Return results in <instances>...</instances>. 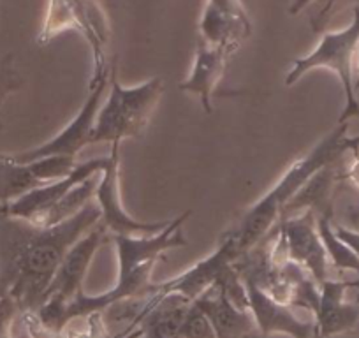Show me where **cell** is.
<instances>
[{"mask_svg": "<svg viewBox=\"0 0 359 338\" xmlns=\"http://www.w3.org/2000/svg\"><path fill=\"white\" fill-rule=\"evenodd\" d=\"M99 222L95 199L50 227L0 213V295L9 296L20 312H36L69 248Z\"/></svg>", "mask_w": 359, "mask_h": 338, "instance_id": "cell-1", "label": "cell"}, {"mask_svg": "<svg viewBox=\"0 0 359 338\" xmlns=\"http://www.w3.org/2000/svg\"><path fill=\"white\" fill-rule=\"evenodd\" d=\"M333 227H334V233H337V236L340 238L341 241H345V243H347L348 247H351L352 250H354L355 254L359 256V231L348 229V227L340 226V224H333Z\"/></svg>", "mask_w": 359, "mask_h": 338, "instance_id": "cell-24", "label": "cell"}, {"mask_svg": "<svg viewBox=\"0 0 359 338\" xmlns=\"http://www.w3.org/2000/svg\"><path fill=\"white\" fill-rule=\"evenodd\" d=\"M317 229L331 266L338 271H354L359 275V256L337 236L331 215H317Z\"/></svg>", "mask_w": 359, "mask_h": 338, "instance_id": "cell-18", "label": "cell"}, {"mask_svg": "<svg viewBox=\"0 0 359 338\" xmlns=\"http://www.w3.org/2000/svg\"><path fill=\"white\" fill-rule=\"evenodd\" d=\"M182 338H217L212 320L196 303H192L182 324Z\"/></svg>", "mask_w": 359, "mask_h": 338, "instance_id": "cell-19", "label": "cell"}, {"mask_svg": "<svg viewBox=\"0 0 359 338\" xmlns=\"http://www.w3.org/2000/svg\"><path fill=\"white\" fill-rule=\"evenodd\" d=\"M108 161L109 155H106V157L90 158V161L81 162V164H76L74 169H72L67 177L55 182H48V184L32 189V191H29L27 194L15 199V201L2 206V208H0V213L34 224L43 213H46L51 206L57 205L71 189H74L76 185L85 182L86 178L101 175L102 171H104Z\"/></svg>", "mask_w": 359, "mask_h": 338, "instance_id": "cell-12", "label": "cell"}, {"mask_svg": "<svg viewBox=\"0 0 359 338\" xmlns=\"http://www.w3.org/2000/svg\"><path fill=\"white\" fill-rule=\"evenodd\" d=\"M108 238H111V233L104 224L99 222L88 233L83 234L62 259L60 266L44 295L43 303L36 310V316L51 333L58 334L60 331L62 313H64L65 306L83 291L81 284L85 280L86 270Z\"/></svg>", "mask_w": 359, "mask_h": 338, "instance_id": "cell-6", "label": "cell"}, {"mask_svg": "<svg viewBox=\"0 0 359 338\" xmlns=\"http://www.w3.org/2000/svg\"><path fill=\"white\" fill-rule=\"evenodd\" d=\"M238 259H240V254L234 250L233 243L220 238L217 248L208 257L169 280L161 282V284H150L143 296L161 298L165 295H180L191 302H196L199 296L212 289L234 266Z\"/></svg>", "mask_w": 359, "mask_h": 338, "instance_id": "cell-9", "label": "cell"}, {"mask_svg": "<svg viewBox=\"0 0 359 338\" xmlns=\"http://www.w3.org/2000/svg\"><path fill=\"white\" fill-rule=\"evenodd\" d=\"M74 165L76 158L71 157L16 162L8 154H0V208L39 185L67 177Z\"/></svg>", "mask_w": 359, "mask_h": 338, "instance_id": "cell-11", "label": "cell"}, {"mask_svg": "<svg viewBox=\"0 0 359 338\" xmlns=\"http://www.w3.org/2000/svg\"><path fill=\"white\" fill-rule=\"evenodd\" d=\"M20 87H22V78L13 65V57L2 58L0 60V109H2V104L8 99V95L18 90ZM0 127H2V123H0Z\"/></svg>", "mask_w": 359, "mask_h": 338, "instance_id": "cell-20", "label": "cell"}, {"mask_svg": "<svg viewBox=\"0 0 359 338\" xmlns=\"http://www.w3.org/2000/svg\"><path fill=\"white\" fill-rule=\"evenodd\" d=\"M120 144L113 143L109 151V161L99 178L95 189V203L101 210V222L113 234H127V236H147L157 234L164 229L168 222H140L126 212L120 198Z\"/></svg>", "mask_w": 359, "mask_h": 338, "instance_id": "cell-10", "label": "cell"}, {"mask_svg": "<svg viewBox=\"0 0 359 338\" xmlns=\"http://www.w3.org/2000/svg\"><path fill=\"white\" fill-rule=\"evenodd\" d=\"M354 285H359V280L348 282L327 278L323 284H319V305L313 313L317 324V337L330 338L333 334L358 330L359 305L348 303L345 299V292Z\"/></svg>", "mask_w": 359, "mask_h": 338, "instance_id": "cell-14", "label": "cell"}, {"mask_svg": "<svg viewBox=\"0 0 359 338\" xmlns=\"http://www.w3.org/2000/svg\"><path fill=\"white\" fill-rule=\"evenodd\" d=\"M316 2L317 0H292L291 6H289V15H292V16L299 15L303 9H306L309 6L316 4Z\"/></svg>", "mask_w": 359, "mask_h": 338, "instance_id": "cell-25", "label": "cell"}, {"mask_svg": "<svg viewBox=\"0 0 359 338\" xmlns=\"http://www.w3.org/2000/svg\"><path fill=\"white\" fill-rule=\"evenodd\" d=\"M164 94V81L158 76L123 87L116 65H109V95L102 101L90 144L122 143L127 137H140L147 129L155 108Z\"/></svg>", "mask_w": 359, "mask_h": 338, "instance_id": "cell-3", "label": "cell"}, {"mask_svg": "<svg viewBox=\"0 0 359 338\" xmlns=\"http://www.w3.org/2000/svg\"><path fill=\"white\" fill-rule=\"evenodd\" d=\"M273 229L284 238L289 261L302 266L317 284L330 278V261L312 210L284 217Z\"/></svg>", "mask_w": 359, "mask_h": 338, "instance_id": "cell-8", "label": "cell"}, {"mask_svg": "<svg viewBox=\"0 0 359 338\" xmlns=\"http://www.w3.org/2000/svg\"><path fill=\"white\" fill-rule=\"evenodd\" d=\"M65 30H76L85 37L92 51L94 76L90 87L109 74L106 48L111 39V25L99 0H50L37 44L46 46Z\"/></svg>", "mask_w": 359, "mask_h": 338, "instance_id": "cell-5", "label": "cell"}, {"mask_svg": "<svg viewBox=\"0 0 359 338\" xmlns=\"http://www.w3.org/2000/svg\"><path fill=\"white\" fill-rule=\"evenodd\" d=\"M206 4L212 6V8H215L217 11L224 13V15L233 16V18L247 23V25H252L250 16H248L247 9H245V6L241 0H206Z\"/></svg>", "mask_w": 359, "mask_h": 338, "instance_id": "cell-21", "label": "cell"}, {"mask_svg": "<svg viewBox=\"0 0 359 338\" xmlns=\"http://www.w3.org/2000/svg\"><path fill=\"white\" fill-rule=\"evenodd\" d=\"M317 13L312 18V29L313 32L320 34L324 30V27L330 22L331 15L334 11V6L338 4V0H317Z\"/></svg>", "mask_w": 359, "mask_h": 338, "instance_id": "cell-22", "label": "cell"}, {"mask_svg": "<svg viewBox=\"0 0 359 338\" xmlns=\"http://www.w3.org/2000/svg\"><path fill=\"white\" fill-rule=\"evenodd\" d=\"M347 130L348 123H338L319 143L313 144L309 154L292 162L275 182L273 187L254 205L248 206L240 219L220 234V238L231 241L240 257L257 247L280 222L289 201L319 169L341 161L345 155H348V151L359 148V136L351 137Z\"/></svg>", "mask_w": 359, "mask_h": 338, "instance_id": "cell-2", "label": "cell"}, {"mask_svg": "<svg viewBox=\"0 0 359 338\" xmlns=\"http://www.w3.org/2000/svg\"><path fill=\"white\" fill-rule=\"evenodd\" d=\"M341 178H345L352 187L359 191V148H354L351 151V157L341 168Z\"/></svg>", "mask_w": 359, "mask_h": 338, "instance_id": "cell-23", "label": "cell"}, {"mask_svg": "<svg viewBox=\"0 0 359 338\" xmlns=\"http://www.w3.org/2000/svg\"><path fill=\"white\" fill-rule=\"evenodd\" d=\"M359 50V8L354 9V18L345 29L324 32L313 51L305 57L291 62L285 85L291 87L313 69H330L338 76L344 88L345 106L338 123H348L352 119H359V99L355 94L354 64Z\"/></svg>", "mask_w": 359, "mask_h": 338, "instance_id": "cell-4", "label": "cell"}, {"mask_svg": "<svg viewBox=\"0 0 359 338\" xmlns=\"http://www.w3.org/2000/svg\"><path fill=\"white\" fill-rule=\"evenodd\" d=\"M109 85V74L90 87V95L81 106L74 119L65 126L55 137L46 143L32 148V150L20 151V154L9 155L16 162H32L44 157H78L79 151L88 147L94 133L95 120H97L99 108L102 104V95Z\"/></svg>", "mask_w": 359, "mask_h": 338, "instance_id": "cell-7", "label": "cell"}, {"mask_svg": "<svg viewBox=\"0 0 359 338\" xmlns=\"http://www.w3.org/2000/svg\"><path fill=\"white\" fill-rule=\"evenodd\" d=\"M241 277V275H240ZM248 299V310L257 324L259 334L284 333L292 338H319L316 319H302L292 312V305L282 303L268 295L250 277H241Z\"/></svg>", "mask_w": 359, "mask_h": 338, "instance_id": "cell-13", "label": "cell"}, {"mask_svg": "<svg viewBox=\"0 0 359 338\" xmlns=\"http://www.w3.org/2000/svg\"><path fill=\"white\" fill-rule=\"evenodd\" d=\"M234 51L229 48L213 46L205 43L198 37V46H196L194 64L187 79L178 83V90L185 94L198 95L201 99V106L206 113L213 111L212 97L215 94L219 83L222 81L226 74L227 64Z\"/></svg>", "mask_w": 359, "mask_h": 338, "instance_id": "cell-15", "label": "cell"}, {"mask_svg": "<svg viewBox=\"0 0 359 338\" xmlns=\"http://www.w3.org/2000/svg\"><path fill=\"white\" fill-rule=\"evenodd\" d=\"M95 177H101V175H95ZM95 177L86 178L85 182H81V184L76 185L74 189H71L57 205L51 206V208L48 210L46 213H43L34 224L43 227L57 226V224L64 222V220L71 219L76 213L81 212L90 201H94L95 189H97L99 184V180Z\"/></svg>", "mask_w": 359, "mask_h": 338, "instance_id": "cell-17", "label": "cell"}, {"mask_svg": "<svg viewBox=\"0 0 359 338\" xmlns=\"http://www.w3.org/2000/svg\"><path fill=\"white\" fill-rule=\"evenodd\" d=\"M194 303L210 317L217 338H250L259 333L250 310L234 305L219 285H213Z\"/></svg>", "mask_w": 359, "mask_h": 338, "instance_id": "cell-16", "label": "cell"}]
</instances>
